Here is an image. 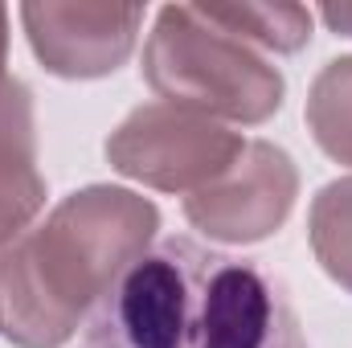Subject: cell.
I'll return each instance as SVG.
<instances>
[{
    "label": "cell",
    "instance_id": "1",
    "mask_svg": "<svg viewBox=\"0 0 352 348\" xmlns=\"http://www.w3.org/2000/svg\"><path fill=\"white\" fill-rule=\"evenodd\" d=\"M78 348H307V336L258 262L164 238L98 299Z\"/></svg>",
    "mask_w": 352,
    "mask_h": 348
},
{
    "label": "cell",
    "instance_id": "2",
    "mask_svg": "<svg viewBox=\"0 0 352 348\" xmlns=\"http://www.w3.org/2000/svg\"><path fill=\"white\" fill-rule=\"evenodd\" d=\"M160 209L119 184L62 197L41 226L0 246V340L62 348L119 274L152 250Z\"/></svg>",
    "mask_w": 352,
    "mask_h": 348
},
{
    "label": "cell",
    "instance_id": "3",
    "mask_svg": "<svg viewBox=\"0 0 352 348\" xmlns=\"http://www.w3.org/2000/svg\"><path fill=\"white\" fill-rule=\"evenodd\" d=\"M144 83L160 102L230 123H266L287 98L283 74L197 4H164L156 12L144 45Z\"/></svg>",
    "mask_w": 352,
    "mask_h": 348
},
{
    "label": "cell",
    "instance_id": "4",
    "mask_svg": "<svg viewBox=\"0 0 352 348\" xmlns=\"http://www.w3.org/2000/svg\"><path fill=\"white\" fill-rule=\"evenodd\" d=\"M242 148L246 140L221 119L173 102H144L107 135L102 152L107 164L127 180L192 197L226 173Z\"/></svg>",
    "mask_w": 352,
    "mask_h": 348
},
{
    "label": "cell",
    "instance_id": "5",
    "mask_svg": "<svg viewBox=\"0 0 352 348\" xmlns=\"http://www.w3.org/2000/svg\"><path fill=\"white\" fill-rule=\"evenodd\" d=\"M295 197H299L295 160L270 140H246L238 160L213 184L184 197V217L209 242L250 246L283 230V221L295 209Z\"/></svg>",
    "mask_w": 352,
    "mask_h": 348
},
{
    "label": "cell",
    "instance_id": "6",
    "mask_svg": "<svg viewBox=\"0 0 352 348\" xmlns=\"http://www.w3.org/2000/svg\"><path fill=\"white\" fill-rule=\"evenodd\" d=\"M21 25L50 74L82 83L115 74L131 58L144 8L94 0H29L21 4Z\"/></svg>",
    "mask_w": 352,
    "mask_h": 348
},
{
    "label": "cell",
    "instance_id": "7",
    "mask_svg": "<svg viewBox=\"0 0 352 348\" xmlns=\"http://www.w3.org/2000/svg\"><path fill=\"white\" fill-rule=\"evenodd\" d=\"M45 209V176L37 168L33 90L21 78H0V246L21 238Z\"/></svg>",
    "mask_w": 352,
    "mask_h": 348
},
{
    "label": "cell",
    "instance_id": "8",
    "mask_svg": "<svg viewBox=\"0 0 352 348\" xmlns=\"http://www.w3.org/2000/svg\"><path fill=\"white\" fill-rule=\"evenodd\" d=\"M217 29L274 54H295L311 41V12L303 4H197Z\"/></svg>",
    "mask_w": 352,
    "mask_h": 348
},
{
    "label": "cell",
    "instance_id": "9",
    "mask_svg": "<svg viewBox=\"0 0 352 348\" xmlns=\"http://www.w3.org/2000/svg\"><path fill=\"white\" fill-rule=\"evenodd\" d=\"M307 127L324 156L352 168V54L332 58L307 90Z\"/></svg>",
    "mask_w": 352,
    "mask_h": 348
},
{
    "label": "cell",
    "instance_id": "10",
    "mask_svg": "<svg viewBox=\"0 0 352 348\" xmlns=\"http://www.w3.org/2000/svg\"><path fill=\"white\" fill-rule=\"evenodd\" d=\"M311 254L332 283L352 291V176L324 184L307 213Z\"/></svg>",
    "mask_w": 352,
    "mask_h": 348
},
{
    "label": "cell",
    "instance_id": "11",
    "mask_svg": "<svg viewBox=\"0 0 352 348\" xmlns=\"http://www.w3.org/2000/svg\"><path fill=\"white\" fill-rule=\"evenodd\" d=\"M320 17H324V25H328L332 33H340V37H352V0H340V4H324V8H320Z\"/></svg>",
    "mask_w": 352,
    "mask_h": 348
},
{
    "label": "cell",
    "instance_id": "12",
    "mask_svg": "<svg viewBox=\"0 0 352 348\" xmlns=\"http://www.w3.org/2000/svg\"><path fill=\"white\" fill-rule=\"evenodd\" d=\"M4 58H8V8L0 4V78H4Z\"/></svg>",
    "mask_w": 352,
    "mask_h": 348
}]
</instances>
